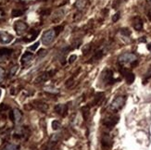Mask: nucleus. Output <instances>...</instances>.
<instances>
[{"mask_svg":"<svg viewBox=\"0 0 151 150\" xmlns=\"http://www.w3.org/2000/svg\"><path fill=\"white\" fill-rule=\"evenodd\" d=\"M135 60H137V57L135 54H133V53H124V54H121L118 57V61L121 65L129 64V63L132 64V63L135 62Z\"/></svg>","mask_w":151,"mask_h":150,"instance_id":"nucleus-1","label":"nucleus"},{"mask_svg":"<svg viewBox=\"0 0 151 150\" xmlns=\"http://www.w3.org/2000/svg\"><path fill=\"white\" fill-rule=\"evenodd\" d=\"M56 35H57V33H56L54 29H50V30L45 31L43 33L42 39H41L43 45H49L55 40Z\"/></svg>","mask_w":151,"mask_h":150,"instance_id":"nucleus-2","label":"nucleus"},{"mask_svg":"<svg viewBox=\"0 0 151 150\" xmlns=\"http://www.w3.org/2000/svg\"><path fill=\"white\" fill-rule=\"evenodd\" d=\"M124 103H125V98L123 96H117L112 101L111 105H110V108L113 111H118L124 106Z\"/></svg>","mask_w":151,"mask_h":150,"instance_id":"nucleus-3","label":"nucleus"},{"mask_svg":"<svg viewBox=\"0 0 151 150\" xmlns=\"http://www.w3.org/2000/svg\"><path fill=\"white\" fill-rule=\"evenodd\" d=\"M121 73L124 76L126 83L128 84H132L133 83V81H135V74H133V72H131L130 71L126 70L125 68H121Z\"/></svg>","mask_w":151,"mask_h":150,"instance_id":"nucleus-4","label":"nucleus"},{"mask_svg":"<svg viewBox=\"0 0 151 150\" xmlns=\"http://www.w3.org/2000/svg\"><path fill=\"white\" fill-rule=\"evenodd\" d=\"M28 29V25L23 21H16L14 24V30L16 31L17 34L21 35L22 33H24Z\"/></svg>","mask_w":151,"mask_h":150,"instance_id":"nucleus-5","label":"nucleus"},{"mask_svg":"<svg viewBox=\"0 0 151 150\" xmlns=\"http://www.w3.org/2000/svg\"><path fill=\"white\" fill-rule=\"evenodd\" d=\"M102 79L104 80V82L107 83L108 84H111V83H114V82L116 80L113 79V72L112 71L108 70V69H107V70H105L103 71L102 73Z\"/></svg>","mask_w":151,"mask_h":150,"instance_id":"nucleus-6","label":"nucleus"},{"mask_svg":"<svg viewBox=\"0 0 151 150\" xmlns=\"http://www.w3.org/2000/svg\"><path fill=\"white\" fill-rule=\"evenodd\" d=\"M54 72H55L54 71H50L43 72L41 75H39V76L35 79V83H41L46 82V81L49 80L52 76H53Z\"/></svg>","mask_w":151,"mask_h":150,"instance_id":"nucleus-7","label":"nucleus"},{"mask_svg":"<svg viewBox=\"0 0 151 150\" xmlns=\"http://www.w3.org/2000/svg\"><path fill=\"white\" fill-rule=\"evenodd\" d=\"M13 40V35H11L9 33L0 31V44L2 45H7L9 44L10 42H12Z\"/></svg>","mask_w":151,"mask_h":150,"instance_id":"nucleus-8","label":"nucleus"},{"mask_svg":"<svg viewBox=\"0 0 151 150\" xmlns=\"http://www.w3.org/2000/svg\"><path fill=\"white\" fill-rule=\"evenodd\" d=\"M118 122H119V117L113 116V117H109L108 119H106L103 122V124L106 127H108V128H113Z\"/></svg>","mask_w":151,"mask_h":150,"instance_id":"nucleus-9","label":"nucleus"},{"mask_svg":"<svg viewBox=\"0 0 151 150\" xmlns=\"http://www.w3.org/2000/svg\"><path fill=\"white\" fill-rule=\"evenodd\" d=\"M33 53H30V52H25V53L21 56V64L22 65H27L33 60Z\"/></svg>","mask_w":151,"mask_h":150,"instance_id":"nucleus-10","label":"nucleus"},{"mask_svg":"<svg viewBox=\"0 0 151 150\" xmlns=\"http://www.w3.org/2000/svg\"><path fill=\"white\" fill-rule=\"evenodd\" d=\"M55 111L57 114H60L61 116L65 117L68 112V106L67 105H62V104H60V105H57L55 107Z\"/></svg>","mask_w":151,"mask_h":150,"instance_id":"nucleus-11","label":"nucleus"},{"mask_svg":"<svg viewBox=\"0 0 151 150\" xmlns=\"http://www.w3.org/2000/svg\"><path fill=\"white\" fill-rule=\"evenodd\" d=\"M101 145L103 147L105 148H109L111 147L112 146V140L108 134H104L102 136V139H101Z\"/></svg>","mask_w":151,"mask_h":150,"instance_id":"nucleus-12","label":"nucleus"},{"mask_svg":"<svg viewBox=\"0 0 151 150\" xmlns=\"http://www.w3.org/2000/svg\"><path fill=\"white\" fill-rule=\"evenodd\" d=\"M133 26L136 31H141L143 29V21L139 17H135L133 21Z\"/></svg>","mask_w":151,"mask_h":150,"instance_id":"nucleus-13","label":"nucleus"},{"mask_svg":"<svg viewBox=\"0 0 151 150\" xmlns=\"http://www.w3.org/2000/svg\"><path fill=\"white\" fill-rule=\"evenodd\" d=\"M38 33H39L38 31H34V30L31 31L30 33H29V35L26 36V37H24V39H23V41H24V42H27V43H28V42H31V41H33V40L38 36Z\"/></svg>","mask_w":151,"mask_h":150,"instance_id":"nucleus-14","label":"nucleus"},{"mask_svg":"<svg viewBox=\"0 0 151 150\" xmlns=\"http://www.w3.org/2000/svg\"><path fill=\"white\" fill-rule=\"evenodd\" d=\"M21 118H22V114L19 110V109L15 108L13 110V118L12 120L15 122V123H20L21 122Z\"/></svg>","mask_w":151,"mask_h":150,"instance_id":"nucleus-15","label":"nucleus"},{"mask_svg":"<svg viewBox=\"0 0 151 150\" xmlns=\"http://www.w3.org/2000/svg\"><path fill=\"white\" fill-rule=\"evenodd\" d=\"M12 53H13L12 49H9V48H0V57H5V59H6V57H9Z\"/></svg>","mask_w":151,"mask_h":150,"instance_id":"nucleus-16","label":"nucleus"},{"mask_svg":"<svg viewBox=\"0 0 151 150\" xmlns=\"http://www.w3.org/2000/svg\"><path fill=\"white\" fill-rule=\"evenodd\" d=\"M104 53H103V50H98L96 51V53L94 54V56H93V57L90 59L91 61L90 62H93V61H97V60H99L102 59V57H103Z\"/></svg>","mask_w":151,"mask_h":150,"instance_id":"nucleus-17","label":"nucleus"},{"mask_svg":"<svg viewBox=\"0 0 151 150\" xmlns=\"http://www.w3.org/2000/svg\"><path fill=\"white\" fill-rule=\"evenodd\" d=\"M37 103L39 104V105H35V107H36V108L38 109V110L42 111V112H45V111L47 110L48 106L46 105L45 103H44V102H41V101H37Z\"/></svg>","mask_w":151,"mask_h":150,"instance_id":"nucleus-18","label":"nucleus"},{"mask_svg":"<svg viewBox=\"0 0 151 150\" xmlns=\"http://www.w3.org/2000/svg\"><path fill=\"white\" fill-rule=\"evenodd\" d=\"M24 13V11L21 10V9H19V8H14L11 11V17H13V18H16V17H21L23 15Z\"/></svg>","mask_w":151,"mask_h":150,"instance_id":"nucleus-19","label":"nucleus"},{"mask_svg":"<svg viewBox=\"0 0 151 150\" xmlns=\"http://www.w3.org/2000/svg\"><path fill=\"white\" fill-rule=\"evenodd\" d=\"M86 5V0H77L75 3V7L78 9H83Z\"/></svg>","mask_w":151,"mask_h":150,"instance_id":"nucleus-20","label":"nucleus"},{"mask_svg":"<svg viewBox=\"0 0 151 150\" xmlns=\"http://www.w3.org/2000/svg\"><path fill=\"white\" fill-rule=\"evenodd\" d=\"M3 150H20V146L14 145V144H9Z\"/></svg>","mask_w":151,"mask_h":150,"instance_id":"nucleus-21","label":"nucleus"},{"mask_svg":"<svg viewBox=\"0 0 151 150\" xmlns=\"http://www.w3.org/2000/svg\"><path fill=\"white\" fill-rule=\"evenodd\" d=\"M121 33L123 34V36H126V37H129L131 35V31L129 30L128 28H123L121 30Z\"/></svg>","mask_w":151,"mask_h":150,"instance_id":"nucleus-22","label":"nucleus"},{"mask_svg":"<svg viewBox=\"0 0 151 150\" xmlns=\"http://www.w3.org/2000/svg\"><path fill=\"white\" fill-rule=\"evenodd\" d=\"M60 127H61V124L60 122H57V120L52 122V128H53V130H59Z\"/></svg>","mask_w":151,"mask_h":150,"instance_id":"nucleus-23","label":"nucleus"},{"mask_svg":"<svg viewBox=\"0 0 151 150\" xmlns=\"http://www.w3.org/2000/svg\"><path fill=\"white\" fill-rule=\"evenodd\" d=\"M17 70H18V66H17V65L11 68V70H10V71H9V76H13V75H15Z\"/></svg>","mask_w":151,"mask_h":150,"instance_id":"nucleus-24","label":"nucleus"},{"mask_svg":"<svg viewBox=\"0 0 151 150\" xmlns=\"http://www.w3.org/2000/svg\"><path fill=\"white\" fill-rule=\"evenodd\" d=\"M120 15H121V13H120V12H117L116 14H114V15H113V17H112V21H113V22L118 21H119V19H120Z\"/></svg>","mask_w":151,"mask_h":150,"instance_id":"nucleus-25","label":"nucleus"},{"mask_svg":"<svg viewBox=\"0 0 151 150\" xmlns=\"http://www.w3.org/2000/svg\"><path fill=\"white\" fill-rule=\"evenodd\" d=\"M39 45H40V43H39V42H36L35 44H33V45H32V47H30L29 48H30L31 50H33V51H34V50H36V49L38 48Z\"/></svg>","mask_w":151,"mask_h":150,"instance_id":"nucleus-26","label":"nucleus"},{"mask_svg":"<svg viewBox=\"0 0 151 150\" xmlns=\"http://www.w3.org/2000/svg\"><path fill=\"white\" fill-rule=\"evenodd\" d=\"M76 59H77V56L76 55H72L71 57H69V63H73Z\"/></svg>","mask_w":151,"mask_h":150,"instance_id":"nucleus-27","label":"nucleus"},{"mask_svg":"<svg viewBox=\"0 0 151 150\" xmlns=\"http://www.w3.org/2000/svg\"><path fill=\"white\" fill-rule=\"evenodd\" d=\"M54 30H55V32H56V33H57V34H59V33L63 30V26H57V27L54 29Z\"/></svg>","mask_w":151,"mask_h":150,"instance_id":"nucleus-28","label":"nucleus"},{"mask_svg":"<svg viewBox=\"0 0 151 150\" xmlns=\"http://www.w3.org/2000/svg\"><path fill=\"white\" fill-rule=\"evenodd\" d=\"M4 74H5L4 70L2 68H0V82H1V81L3 80V78H4Z\"/></svg>","mask_w":151,"mask_h":150,"instance_id":"nucleus-29","label":"nucleus"},{"mask_svg":"<svg viewBox=\"0 0 151 150\" xmlns=\"http://www.w3.org/2000/svg\"><path fill=\"white\" fill-rule=\"evenodd\" d=\"M3 17H4V11L2 9H0V20H1Z\"/></svg>","mask_w":151,"mask_h":150,"instance_id":"nucleus-30","label":"nucleus"},{"mask_svg":"<svg viewBox=\"0 0 151 150\" xmlns=\"http://www.w3.org/2000/svg\"><path fill=\"white\" fill-rule=\"evenodd\" d=\"M147 17H148V20L151 21V8L149 9V11H148V13H147Z\"/></svg>","mask_w":151,"mask_h":150,"instance_id":"nucleus-31","label":"nucleus"},{"mask_svg":"<svg viewBox=\"0 0 151 150\" xmlns=\"http://www.w3.org/2000/svg\"><path fill=\"white\" fill-rule=\"evenodd\" d=\"M4 59H5V57H0V62H2V61L4 60Z\"/></svg>","mask_w":151,"mask_h":150,"instance_id":"nucleus-32","label":"nucleus"},{"mask_svg":"<svg viewBox=\"0 0 151 150\" xmlns=\"http://www.w3.org/2000/svg\"><path fill=\"white\" fill-rule=\"evenodd\" d=\"M0 96H1V90H0Z\"/></svg>","mask_w":151,"mask_h":150,"instance_id":"nucleus-33","label":"nucleus"}]
</instances>
